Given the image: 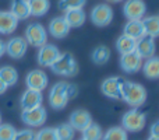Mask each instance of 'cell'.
I'll return each mask as SVG.
<instances>
[{
	"label": "cell",
	"mask_w": 159,
	"mask_h": 140,
	"mask_svg": "<svg viewBox=\"0 0 159 140\" xmlns=\"http://www.w3.org/2000/svg\"><path fill=\"white\" fill-rule=\"evenodd\" d=\"M77 87L66 81H59L50 88L49 93V104L53 109L59 111L66 108L67 102L77 95Z\"/></svg>",
	"instance_id": "obj_1"
},
{
	"label": "cell",
	"mask_w": 159,
	"mask_h": 140,
	"mask_svg": "<svg viewBox=\"0 0 159 140\" xmlns=\"http://www.w3.org/2000/svg\"><path fill=\"white\" fill-rule=\"evenodd\" d=\"M121 99L131 108H140L147 101V90L134 81H124L121 87Z\"/></svg>",
	"instance_id": "obj_2"
},
{
	"label": "cell",
	"mask_w": 159,
	"mask_h": 140,
	"mask_svg": "<svg viewBox=\"0 0 159 140\" xmlns=\"http://www.w3.org/2000/svg\"><path fill=\"white\" fill-rule=\"evenodd\" d=\"M50 69L57 76L73 77L78 73V65H77V60L74 59V56L71 53L66 52V53H60L59 55V58L53 62Z\"/></svg>",
	"instance_id": "obj_3"
},
{
	"label": "cell",
	"mask_w": 159,
	"mask_h": 140,
	"mask_svg": "<svg viewBox=\"0 0 159 140\" xmlns=\"http://www.w3.org/2000/svg\"><path fill=\"white\" fill-rule=\"evenodd\" d=\"M147 122V116L144 112H141L138 108H131L121 116V128L127 133H137L144 129Z\"/></svg>",
	"instance_id": "obj_4"
},
{
	"label": "cell",
	"mask_w": 159,
	"mask_h": 140,
	"mask_svg": "<svg viewBox=\"0 0 159 140\" xmlns=\"http://www.w3.org/2000/svg\"><path fill=\"white\" fill-rule=\"evenodd\" d=\"M25 41L28 45L35 48H41L48 44V31L39 22H31L25 30Z\"/></svg>",
	"instance_id": "obj_5"
},
{
	"label": "cell",
	"mask_w": 159,
	"mask_h": 140,
	"mask_svg": "<svg viewBox=\"0 0 159 140\" xmlns=\"http://www.w3.org/2000/svg\"><path fill=\"white\" fill-rule=\"evenodd\" d=\"M48 112L43 107H36L32 109H25L21 113V119L27 126L30 128H39L46 122Z\"/></svg>",
	"instance_id": "obj_6"
},
{
	"label": "cell",
	"mask_w": 159,
	"mask_h": 140,
	"mask_svg": "<svg viewBox=\"0 0 159 140\" xmlns=\"http://www.w3.org/2000/svg\"><path fill=\"white\" fill-rule=\"evenodd\" d=\"M126 81L124 79L117 76L113 77H107L102 81L101 84V91L103 95H106L110 99H119L121 98V87H123V83Z\"/></svg>",
	"instance_id": "obj_7"
},
{
	"label": "cell",
	"mask_w": 159,
	"mask_h": 140,
	"mask_svg": "<svg viewBox=\"0 0 159 140\" xmlns=\"http://www.w3.org/2000/svg\"><path fill=\"white\" fill-rule=\"evenodd\" d=\"M113 20V10L107 4H98L91 11V21L96 27H106Z\"/></svg>",
	"instance_id": "obj_8"
},
{
	"label": "cell",
	"mask_w": 159,
	"mask_h": 140,
	"mask_svg": "<svg viewBox=\"0 0 159 140\" xmlns=\"http://www.w3.org/2000/svg\"><path fill=\"white\" fill-rule=\"evenodd\" d=\"M147 13L144 0H126L123 6V14L127 20H143Z\"/></svg>",
	"instance_id": "obj_9"
},
{
	"label": "cell",
	"mask_w": 159,
	"mask_h": 140,
	"mask_svg": "<svg viewBox=\"0 0 159 140\" xmlns=\"http://www.w3.org/2000/svg\"><path fill=\"white\" fill-rule=\"evenodd\" d=\"M60 51L56 45L53 44H45L39 48L38 51V63L42 67H50L53 65V62L59 58Z\"/></svg>",
	"instance_id": "obj_10"
},
{
	"label": "cell",
	"mask_w": 159,
	"mask_h": 140,
	"mask_svg": "<svg viewBox=\"0 0 159 140\" xmlns=\"http://www.w3.org/2000/svg\"><path fill=\"white\" fill-rule=\"evenodd\" d=\"M48 76L43 70H39V69H35V70H31L30 73L27 74L25 77V84H27V88L30 90H35V91H43L45 88L48 87Z\"/></svg>",
	"instance_id": "obj_11"
},
{
	"label": "cell",
	"mask_w": 159,
	"mask_h": 140,
	"mask_svg": "<svg viewBox=\"0 0 159 140\" xmlns=\"http://www.w3.org/2000/svg\"><path fill=\"white\" fill-rule=\"evenodd\" d=\"M120 67L124 73L127 74H134L143 67V59L140 58L137 52H130L124 53L120 56Z\"/></svg>",
	"instance_id": "obj_12"
},
{
	"label": "cell",
	"mask_w": 159,
	"mask_h": 140,
	"mask_svg": "<svg viewBox=\"0 0 159 140\" xmlns=\"http://www.w3.org/2000/svg\"><path fill=\"white\" fill-rule=\"evenodd\" d=\"M155 51H157V45H155V38L152 36L144 35L135 42V52L140 55L141 59H148L155 56Z\"/></svg>",
	"instance_id": "obj_13"
},
{
	"label": "cell",
	"mask_w": 159,
	"mask_h": 140,
	"mask_svg": "<svg viewBox=\"0 0 159 140\" xmlns=\"http://www.w3.org/2000/svg\"><path fill=\"white\" fill-rule=\"evenodd\" d=\"M28 44L25 38L21 36H14L6 44V53L13 59H21L27 53Z\"/></svg>",
	"instance_id": "obj_14"
},
{
	"label": "cell",
	"mask_w": 159,
	"mask_h": 140,
	"mask_svg": "<svg viewBox=\"0 0 159 140\" xmlns=\"http://www.w3.org/2000/svg\"><path fill=\"white\" fill-rule=\"evenodd\" d=\"M69 123L71 125V128L74 130L82 132L88 125L92 123V116H91V113L85 109H75V111H73L71 115H70Z\"/></svg>",
	"instance_id": "obj_15"
},
{
	"label": "cell",
	"mask_w": 159,
	"mask_h": 140,
	"mask_svg": "<svg viewBox=\"0 0 159 140\" xmlns=\"http://www.w3.org/2000/svg\"><path fill=\"white\" fill-rule=\"evenodd\" d=\"M42 101H43V97H42L41 91H35V90H27L24 91V94L21 95V99H20V104H21L22 111L25 109H32V108L41 107Z\"/></svg>",
	"instance_id": "obj_16"
},
{
	"label": "cell",
	"mask_w": 159,
	"mask_h": 140,
	"mask_svg": "<svg viewBox=\"0 0 159 140\" xmlns=\"http://www.w3.org/2000/svg\"><path fill=\"white\" fill-rule=\"evenodd\" d=\"M70 30L67 21L64 20V17H55V18L50 20L49 22V34L56 39H61L66 38L69 35Z\"/></svg>",
	"instance_id": "obj_17"
},
{
	"label": "cell",
	"mask_w": 159,
	"mask_h": 140,
	"mask_svg": "<svg viewBox=\"0 0 159 140\" xmlns=\"http://www.w3.org/2000/svg\"><path fill=\"white\" fill-rule=\"evenodd\" d=\"M18 20L10 11H0V34H11L17 30Z\"/></svg>",
	"instance_id": "obj_18"
},
{
	"label": "cell",
	"mask_w": 159,
	"mask_h": 140,
	"mask_svg": "<svg viewBox=\"0 0 159 140\" xmlns=\"http://www.w3.org/2000/svg\"><path fill=\"white\" fill-rule=\"evenodd\" d=\"M123 34L133 39H140L141 36L145 35V31H144V25L141 20H129L126 22L123 28Z\"/></svg>",
	"instance_id": "obj_19"
},
{
	"label": "cell",
	"mask_w": 159,
	"mask_h": 140,
	"mask_svg": "<svg viewBox=\"0 0 159 140\" xmlns=\"http://www.w3.org/2000/svg\"><path fill=\"white\" fill-rule=\"evenodd\" d=\"M64 20L67 21L70 28H80L81 25H84L87 16H85L84 8H73V10L66 11Z\"/></svg>",
	"instance_id": "obj_20"
},
{
	"label": "cell",
	"mask_w": 159,
	"mask_h": 140,
	"mask_svg": "<svg viewBox=\"0 0 159 140\" xmlns=\"http://www.w3.org/2000/svg\"><path fill=\"white\" fill-rule=\"evenodd\" d=\"M143 73L147 79L149 80H158L159 79V56H152L148 58L143 63Z\"/></svg>",
	"instance_id": "obj_21"
},
{
	"label": "cell",
	"mask_w": 159,
	"mask_h": 140,
	"mask_svg": "<svg viewBox=\"0 0 159 140\" xmlns=\"http://www.w3.org/2000/svg\"><path fill=\"white\" fill-rule=\"evenodd\" d=\"M10 13L16 17L17 20H25L31 16L30 14V6L28 0H13L11 2V10Z\"/></svg>",
	"instance_id": "obj_22"
},
{
	"label": "cell",
	"mask_w": 159,
	"mask_h": 140,
	"mask_svg": "<svg viewBox=\"0 0 159 140\" xmlns=\"http://www.w3.org/2000/svg\"><path fill=\"white\" fill-rule=\"evenodd\" d=\"M141 21H143L145 35L152 36V38H158L159 36V16L144 17Z\"/></svg>",
	"instance_id": "obj_23"
},
{
	"label": "cell",
	"mask_w": 159,
	"mask_h": 140,
	"mask_svg": "<svg viewBox=\"0 0 159 140\" xmlns=\"http://www.w3.org/2000/svg\"><path fill=\"white\" fill-rule=\"evenodd\" d=\"M30 14L34 17H42L49 11L50 2L49 0H28Z\"/></svg>",
	"instance_id": "obj_24"
},
{
	"label": "cell",
	"mask_w": 159,
	"mask_h": 140,
	"mask_svg": "<svg viewBox=\"0 0 159 140\" xmlns=\"http://www.w3.org/2000/svg\"><path fill=\"white\" fill-rule=\"evenodd\" d=\"M135 39L130 38L127 35H120L116 41V49L119 51L120 55H124V53H130V52H134L135 51Z\"/></svg>",
	"instance_id": "obj_25"
},
{
	"label": "cell",
	"mask_w": 159,
	"mask_h": 140,
	"mask_svg": "<svg viewBox=\"0 0 159 140\" xmlns=\"http://www.w3.org/2000/svg\"><path fill=\"white\" fill-rule=\"evenodd\" d=\"M0 80L7 87H11L18 81V73L13 66H3L0 67Z\"/></svg>",
	"instance_id": "obj_26"
},
{
	"label": "cell",
	"mask_w": 159,
	"mask_h": 140,
	"mask_svg": "<svg viewBox=\"0 0 159 140\" xmlns=\"http://www.w3.org/2000/svg\"><path fill=\"white\" fill-rule=\"evenodd\" d=\"M91 59L95 65H105L107 60L110 59V49L105 45H99L95 49L92 51V55H91Z\"/></svg>",
	"instance_id": "obj_27"
},
{
	"label": "cell",
	"mask_w": 159,
	"mask_h": 140,
	"mask_svg": "<svg viewBox=\"0 0 159 140\" xmlns=\"http://www.w3.org/2000/svg\"><path fill=\"white\" fill-rule=\"evenodd\" d=\"M81 139L84 140H102V136H103V130L99 126L98 123L92 122L91 125H88L84 130L81 132Z\"/></svg>",
	"instance_id": "obj_28"
},
{
	"label": "cell",
	"mask_w": 159,
	"mask_h": 140,
	"mask_svg": "<svg viewBox=\"0 0 159 140\" xmlns=\"http://www.w3.org/2000/svg\"><path fill=\"white\" fill-rule=\"evenodd\" d=\"M102 140H129V135L121 126H113L103 133Z\"/></svg>",
	"instance_id": "obj_29"
},
{
	"label": "cell",
	"mask_w": 159,
	"mask_h": 140,
	"mask_svg": "<svg viewBox=\"0 0 159 140\" xmlns=\"http://www.w3.org/2000/svg\"><path fill=\"white\" fill-rule=\"evenodd\" d=\"M57 140H73L75 136V130L71 128L70 123H61L55 128Z\"/></svg>",
	"instance_id": "obj_30"
},
{
	"label": "cell",
	"mask_w": 159,
	"mask_h": 140,
	"mask_svg": "<svg viewBox=\"0 0 159 140\" xmlns=\"http://www.w3.org/2000/svg\"><path fill=\"white\" fill-rule=\"evenodd\" d=\"M87 3V0H60L59 2V8L63 11L73 10V8H82Z\"/></svg>",
	"instance_id": "obj_31"
},
{
	"label": "cell",
	"mask_w": 159,
	"mask_h": 140,
	"mask_svg": "<svg viewBox=\"0 0 159 140\" xmlns=\"http://www.w3.org/2000/svg\"><path fill=\"white\" fill-rule=\"evenodd\" d=\"M17 130L10 123H0V140H14Z\"/></svg>",
	"instance_id": "obj_32"
},
{
	"label": "cell",
	"mask_w": 159,
	"mask_h": 140,
	"mask_svg": "<svg viewBox=\"0 0 159 140\" xmlns=\"http://www.w3.org/2000/svg\"><path fill=\"white\" fill-rule=\"evenodd\" d=\"M35 140H57L55 128H43L39 132H36Z\"/></svg>",
	"instance_id": "obj_33"
},
{
	"label": "cell",
	"mask_w": 159,
	"mask_h": 140,
	"mask_svg": "<svg viewBox=\"0 0 159 140\" xmlns=\"http://www.w3.org/2000/svg\"><path fill=\"white\" fill-rule=\"evenodd\" d=\"M36 132H34L32 129H22L18 130L14 136V140H35Z\"/></svg>",
	"instance_id": "obj_34"
},
{
	"label": "cell",
	"mask_w": 159,
	"mask_h": 140,
	"mask_svg": "<svg viewBox=\"0 0 159 140\" xmlns=\"http://www.w3.org/2000/svg\"><path fill=\"white\" fill-rule=\"evenodd\" d=\"M149 136H155V138H159V121L154 122L149 129Z\"/></svg>",
	"instance_id": "obj_35"
},
{
	"label": "cell",
	"mask_w": 159,
	"mask_h": 140,
	"mask_svg": "<svg viewBox=\"0 0 159 140\" xmlns=\"http://www.w3.org/2000/svg\"><path fill=\"white\" fill-rule=\"evenodd\" d=\"M4 53H6V44L2 41V39H0V58H2Z\"/></svg>",
	"instance_id": "obj_36"
},
{
	"label": "cell",
	"mask_w": 159,
	"mask_h": 140,
	"mask_svg": "<svg viewBox=\"0 0 159 140\" xmlns=\"http://www.w3.org/2000/svg\"><path fill=\"white\" fill-rule=\"evenodd\" d=\"M7 88H8L7 85H6L4 83H3L2 80H0V95H2V94H4V93H6V90H7Z\"/></svg>",
	"instance_id": "obj_37"
},
{
	"label": "cell",
	"mask_w": 159,
	"mask_h": 140,
	"mask_svg": "<svg viewBox=\"0 0 159 140\" xmlns=\"http://www.w3.org/2000/svg\"><path fill=\"white\" fill-rule=\"evenodd\" d=\"M106 2H109V3H120V2H123V0H106Z\"/></svg>",
	"instance_id": "obj_38"
},
{
	"label": "cell",
	"mask_w": 159,
	"mask_h": 140,
	"mask_svg": "<svg viewBox=\"0 0 159 140\" xmlns=\"http://www.w3.org/2000/svg\"><path fill=\"white\" fill-rule=\"evenodd\" d=\"M148 140H159V138H155V136H149Z\"/></svg>",
	"instance_id": "obj_39"
},
{
	"label": "cell",
	"mask_w": 159,
	"mask_h": 140,
	"mask_svg": "<svg viewBox=\"0 0 159 140\" xmlns=\"http://www.w3.org/2000/svg\"><path fill=\"white\" fill-rule=\"evenodd\" d=\"M0 123H2V115H0Z\"/></svg>",
	"instance_id": "obj_40"
},
{
	"label": "cell",
	"mask_w": 159,
	"mask_h": 140,
	"mask_svg": "<svg viewBox=\"0 0 159 140\" xmlns=\"http://www.w3.org/2000/svg\"><path fill=\"white\" fill-rule=\"evenodd\" d=\"M80 140H84V139H80Z\"/></svg>",
	"instance_id": "obj_41"
}]
</instances>
